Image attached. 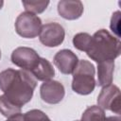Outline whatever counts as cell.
<instances>
[{
  "label": "cell",
  "instance_id": "obj_1",
  "mask_svg": "<svg viewBox=\"0 0 121 121\" xmlns=\"http://www.w3.org/2000/svg\"><path fill=\"white\" fill-rule=\"evenodd\" d=\"M36 85L35 78L28 71L8 68L0 73V90L21 108L31 100Z\"/></svg>",
  "mask_w": 121,
  "mask_h": 121
},
{
  "label": "cell",
  "instance_id": "obj_2",
  "mask_svg": "<svg viewBox=\"0 0 121 121\" xmlns=\"http://www.w3.org/2000/svg\"><path fill=\"white\" fill-rule=\"evenodd\" d=\"M120 49L121 43L117 37H114L106 29H99L92 36V43L86 54L98 63L114 60L120 55Z\"/></svg>",
  "mask_w": 121,
  "mask_h": 121
},
{
  "label": "cell",
  "instance_id": "obj_3",
  "mask_svg": "<svg viewBox=\"0 0 121 121\" xmlns=\"http://www.w3.org/2000/svg\"><path fill=\"white\" fill-rule=\"evenodd\" d=\"M95 66L86 60H78L75 70L73 71L72 89L75 93L87 95L91 94L95 87Z\"/></svg>",
  "mask_w": 121,
  "mask_h": 121
},
{
  "label": "cell",
  "instance_id": "obj_4",
  "mask_svg": "<svg viewBox=\"0 0 121 121\" xmlns=\"http://www.w3.org/2000/svg\"><path fill=\"white\" fill-rule=\"evenodd\" d=\"M14 26L19 36L26 39H32L40 34L42 21L36 14L25 11L18 15Z\"/></svg>",
  "mask_w": 121,
  "mask_h": 121
},
{
  "label": "cell",
  "instance_id": "obj_5",
  "mask_svg": "<svg viewBox=\"0 0 121 121\" xmlns=\"http://www.w3.org/2000/svg\"><path fill=\"white\" fill-rule=\"evenodd\" d=\"M40 58L34 49L26 46L17 47L12 51L10 57L13 64L28 72H31L37 66Z\"/></svg>",
  "mask_w": 121,
  "mask_h": 121
},
{
  "label": "cell",
  "instance_id": "obj_6",
  "mask_svg": "<svg viewBox=\"0 0 121 121\" xmlns=\"http://www.w3.org/2000/svg\"><path fill=\"white\" fill-rule=\"evenodd\" d=\"M97 104L103 110L120 114V89L112 84L103 87L97 96Z\"/></svg>",
  "mask_w": 121,
  "mask_h": 121
},
{
  "label": "cell",
  "instance_id": "obj_7",
  "mask_svg": "<svg viewBox=\"0 0 121 121\" xmlns=\"http://www.w3.org/2000/svg\"><path fill=\"white\" fill-rule=\"evenodd\" d=\"M65 31L58 23H48L42 26L39 39L40 42L47 47H56L63 43Z\"/></svg>",
  "mask_w": 121,
  "mask_h": 121
},
{
  "label": "cell",
  "instance_id": "obj_8",
  "mask_svg": "<svg viewBox=\"0 0 121 121\" xmlns=\"http://www.w3.org/2000/svg\"><path fill=\"white\" fill-rule=\"evenodd\" d=\"M65 90L63 85L57 80L44 81L40 88L41 98L48 104L60 103L64 97Z\"/></svg>",
  "mask_w": 121,
  "mask_h": 121
},
{
  "label": "cell",
  "instance_id": "obj_9",
  "mask_svg": "<svg viewBox=\"0 0 121 121\" xmlns=\"http://www.w3.org/2000/svg\"><path fill=\"white\" fill-rule=\"evenodd\" d=\"M53 61L60 73L64 75H70L75 70L78 60L73 51L69 49H62L56 53Z\"/></svg>",
  "mask_w": 121,
  "mask_h": 121
},
{
  "label": "cell",
  "instance_id": "obj_10",
  "mask_svg": "<svg viewBox=\"0 0 121 121\" xmlns=\"http://www.w3.org/2000/svg\"><path fill=\"white\" fill-rule=\"evenodd\" d=\"M58 12L66 20H77L83 13V4L78 0H61L58 3Z\"/></svg>",
  "mask_w": 121,
  "mask_h": 121
},
{
  "label": "cell",
  "instance_id": "obj_11",
  "mask_svg": "<svg viewBox=\"0 0 121 121\" xmlns=\"http://www.w3.org/2000/svg\"><path fill=\"white\" fill-rule=\"evenodd\" d=\"M114 60H106L97 63V85L108 86L112 82Z\"/></svg>",
  "mask_w": 121,
  "mask_h": 121
},
{
  "label": "cell",
  "instance_id": "obj_12",
  "mask_svg": "<svg viewBox=\"0 0 121 121\" xmlns=\"http://www.w3.org/2000/svg\"><path fill=\"white\" fill-rule=\"evenodd\" d=\"M33 77L40 81L50 80L55 76V69L53 65L44 58H40L37 66L30 72Z\"/></svg>",
  "mask_w": 121,
  "mask_h": 121
},
{
  "label": "cell",
  "instance_id": "obj_13",
  "mask_svg": "<svg viewBox=\"0 0 121 121\" xmlns=\"http://www.w3.org/2000/svg\"><path fill=\"white\" fill-rule=\"evenodd\" d=\"M0 113L7 118H10L21 113V107L12 103L5 95H0Z\"/></svg>",
  "mask_w": 121,
  "mask_h": 121
},
{
  "label": "cell",
  "instance_id": "obj_14",
  "mask_svg": "<svg viewBox=\"0 0 121 121\" xmlns=\"http://www.w3.org/2000/svg\"><path fill=\"white\" fill-rule=\"evenodd\" d=\"M106 117L105 112L98 106H91L82 113L80 121H103Z\"/></svg>",
  "mask_w": 121,
  "mask_h": 121
},
{
  "label": "cell",
  "instance_id": "obj_15",
  "mask_svg": "<svg viewBox=\"0 0 121 121\" xmlns=\"http://www.w3.org/2000/svg\"><path fill=\"white\" fill-rule=\"evenodd\" d=\"M92 43V36L86 32H80L74 36L73 38V44L74 46L80 50L87 52Z\"/></svg>",
  "mask_w": 121,
  "mask_h": 121
},
{
  "label": "cell",
  "instance_id": "obj_16",
  "mask_svg": "<svg viewBox=\"0 0 121 121\" xmlns=\"http://www.w3.org/2000/svg\"><path fill=\"white\" fill-rule=\"evenodd\" d=\"M23 6L25 7L26 11L33 13V14H39L44 11L49 5V1H22Z\"/></svg>",
  "mask_w": 121,
  "mask_h": 121
},
{
  "label": "cell",
  "instance_id": "obj_17",
  "mask_svg": "<svg viewBox=\"0 0 121 121\" xmlns=\"http://www.w3.org/2000/svg\"><path fill=\"white\" fill-rule=\"evenodd\" d=\"M24 115V121H51L50 118L40 110H30Z\"/></svg>",
  "mask_w": 121,
  "mask_h": 121
},
{
  "label": "cell",
  "instance_id": "obj_18",
  "mask_svg": "<svg viewBox=\"0 0 121 121\" xmlns=\"http://www.w3.org/2000/svg\"><path fill=\"white\" fill-rule=\"evenodd\" d=\"M120 11H115L114 13H112V19H111V29L116 34L117 38L119 39L120 37Z\"/></svg>",
  "mask_w": 121,
  "mask_h": 121
},
{
  "label": "cell",
  "instance_id": "obj_19",
  "mask_svg": "<svg viewBox=\"0 0 121 121\" xmlns=\"http://www.w3.org/2000/svg\"><path fill=\"white\" fill-rule=\"evenodd\" d=\"M6 121H24V115L19 113L13 117H10V118H8Z\"/></svg>",
  "mask_w": 121,
  "mask_h": 121
},
{
  "label": "cell",
  "instance_id": "obj_20",
  "mask_svg": "<svg viewBox=\"0 0 121 121\" xmlns=\"http://www.w3.org/2000/svg\"><path fill=\"white\" fill-rule=\"evenodd\" d=\"M103 121H121V119H120L119 115H117V116H108V117H105Z\"/></svg>",
  "mask_w": 121,
  "mask_h": 121
},
{
  "label": "cell",
  "instance_id": "obj_21",
  "mask_svg": "<svg viewBox=\"0 0 121 121\" xmlns=\"http://www.w3.org/2000/svg\"><path fill=\"white\" fill-rule=\"evenodd\" d=\"M3 5H4V1H2V0H0V9H2V7H3Z\"/></svg>",
  "mask_w": 121,
  "mask_h": 121
},
{
  "label": "cell",
  "instance_id": "obj_22",
  "mask_svg": "<svg viewBox=\"0 0 121 121\" xmlns=\"http://www.w3.org/2000/svg\"><path fill=\"white\" fill-rule=\"evenodd\" d=\"M0 58H1V51H0Z\"/></svg>",
  "mask_w": 121,
  "mask_h": 121
},
{
  "label": "cell",
  "instance_id": "obj_23",
  "mask_svg": "<svg viewBox=\"0 0 121 121\" xmlns=\"http://www.w3.org/2000/svg\"><path fill=\"white\" fill-rule=\"evenodd\" d=\"M76 121H78V120H76Z\"/></svg>",
  "mask_w": 121,
  "mask_h": 121
}]
</instances>
